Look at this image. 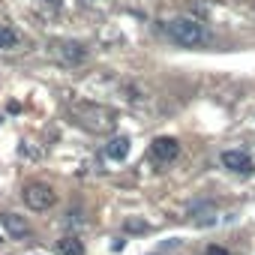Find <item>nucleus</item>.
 <instances>
[{
  "label": "nucleus",
  "mask_w": 255,
  "mask_h": 255,
  "mask_svg": "<svg viewBox=\"0 0 255 255\" xmlns=\"http://www.w3.org/2000/svg\"><path fill=\"white\" fill-rule=\"evenodd\" d=\"M72 117L78 126H84L90 132H108L117 123V114L105 105H96V102H72Z\"/></svg>",
  "instance_id": "obj_1"
},
{
  "label": "nucleus",
  "mask_w": 255,
  "mask_h": 255,
  "mask_svg": "<svg viewBox=\"0 0 255 255\" xmlns=\"http://www.w3.org/2000/svg\"><path fill=\"white\" fill-rule=\"evenodd\" d=\"M165 33L171 42H177L180 48H198L204 42V27L192 18H174L165 24Z\"/></svg>",
  "instance_id": "obj_2"
},
{
  "label": "nucleus",
  "mask_w": 255,
  "mask_h": 255,
  "mask_svg": "<svg viewBox=\"0 0 255 255\" xmlns=\"http://www.w3.org/2000/svg\"><path fill=\"white\" fill-rule=\"evenodd\" d=\"M21 198H24V204H27L30 210H36V213L54 207V201H57V195H54V189H51L48 183H27L24 192H21Z\"/></svg>",
  "instance_id": "obj_3"
},
{
  "label": "nucleus",
  "mask_w": 255,
  "mask_h": 255,
  "mask_svg": "<svg viewBox=\"0 0 255 255\" xmlns=\"http://www.w3.org/2000/svg\"><path fill=\"white\" fill-rule=\"evenodd\" d=\"M54 54H57L63 63L75 66V63H81V60L87 57V45L78 42V39H60V42H54Z\"/></svg>",
  "instance_id": "obj_4"
},
{
  "label": "nucleus",
  "mask_w": 255,
  "mask_h": 255,
  "mask_svg": "<svg viewBox=\"0 0 255 255\" xmlns=\"http://www.w3.org/2000/svg\"><path fill=\"white\" fill-rule=\"evenodd\" d=\"M150 153H153V159L156 162H174L177 156H180V141L177 138H171V135H162V138H156L153 141V147H150Z\"/></svg>",
  "instance_id": "obj_5"
},
{
  "label": "nucleus",
  "mask_w": 255,
  "mask_h": 255,
  "mask_svg": "<svg viewBox=\"0 0 255 255\" xmlns=\"http://www.w3.org/2000/svg\"><path fill=\"white\" fill-rule=\"evenodd\" d=\"M3 228H6V234L12 237V240H24V237H30V222L24 219V216H18V213H3Z\"/></svg>",
  "instance_id": "obj_6"
},
{
  "label": "nucleus",
  "mask_w": 255,
  "mask_h": 255,
  "mask_svg": "<svg viewBox=\"0 0 255 255\" xmlns=\"http://www.w3.org/2000/svg\"><path fill=\"white\" fill-rule=\"evenodd\" d=\"M222 165L231 168V171H237V174H249L252 171V159L243 150H225L222 153Z\"/></svg>",
  "instance_id": "obj_7"
},
{
  "label": "nucleus",
  "mask_w": 255,
  "mask_h": 255,
  "mask_svg": "<svg viewBox=\"0 0 255 255\" xmlns=\"http://www.w3.org/2000/svg\"><path fill=\"white\" fill-rule=\"evenodd\" d=\"M105 156L114 159V162H123L126 156H129V138H126V135H114V138H108V144H105Z\"/></svg>",
  "instance_id": "obj_8"
},
{
  "label": "nucleus",
  "mask_w": 255,
  "mask_h": 255,
  "mask_svg": "<svg viewBox=\"0 0 255 255\" xmlns=\"http://www.w3.org/2000/svg\"><path fill=\"white\" fill-rule=\"evenodd\" d=\"M57 252L60 255H84V240H78V237H60L57 240Z\"/></svg>",
  "instance_id": "obj_9"
},
{
  "label": "nucleus",
  "mask_w": 255,
  "mask_h": 255,
  "mask_svg": "<svg viewBox=\"0 0 255 255\" xmlns=\"http://www.w3.org/2000/svg\"><path fill=\"white\" fill-rule=\"evenodd\" d=\"M18 45V33L15 30H0V48H12Z\"/></svg>",
  "instance_id": "obj_10"
},
{
  "label": "nucleus",
  "mask_w": 255,
  "mask_h": 255,
  "mask_svg": "<svg viewBox=\"0 0 255 255\" xmlns=\"http://www.w3.org/2000/svg\"><path fill=\"white\" fill-rule=\"evenodd\" d=\"M147 225L141 222V219H129V222H126V231H144Z\"/></svg>",
  "instance_id": "obj_11"
},
{
  "label": "nucleus",
  "mask_w": 255,
  "mask_h": 255,
  "mask_svg": "<svg viewBox=\"0 0 255 255\" xmlns=\"http://www.w3.org/2000/svg\"><path fill=\"white\" fill-rule=\"evenodd\" d=\"M204 255H231L228 249H222V246H207V252Z\"/></svg>",
  "instance_id": "obj_12"
},
{
  "label": "nucleus",
  "mask_w": 255,
  "mask_h": 255,
  "mask_svg": "<svg viewBox=\"0 0 255 255\" xmlns=\"http://www.w3.org/2000/svg\"><path fill=\"white\" fill-rule=\"evenodd\" d=\"M42 3H48V6H60L63 0H42Z\"/></svg>",
  "instance_id": "obj_13"
},
{
  "label": "nucleus",
  "mask_w": 255,
  "mask_h": 255,
  "mask_svg": "<svg viewBox=\"0 0 255 255\" xmlns=\"http://www.w3.org/2000/svg\"><path fill=\"white\" fill-rule=\"evenodd\" d=\"M0 30H3V27H0Z\"/></svg>",
  "instance_id": "obj_14"
}]
</instances>
